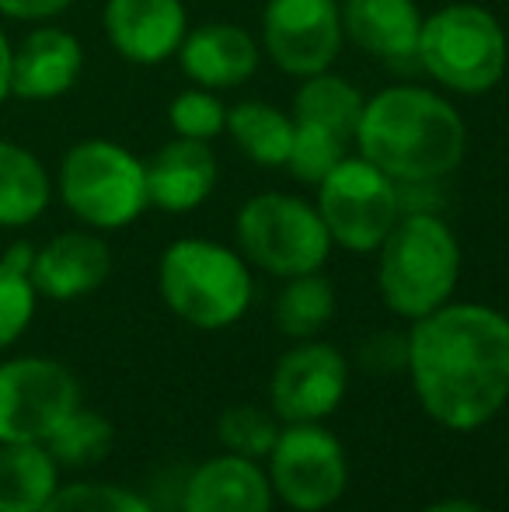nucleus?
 <instances>
[{"mask_svg": "<svg viewBox=\"0 0 509 512\" xmlns=\"http://www.w3.org/2000/svg\"><path fill=\"white\" fill-rule=\"evenodd\" d=\"M363 91L356 88L349 77L325 70V74H314L304 77L293 95V122H307V126H321L328 133L342 136V140L356 143V126H360V115H363Z\"/></svg>", "mask_w": 509, "mask_h": 512, "instance_id": "4be33fe9", "label": "nucleus"}, {"mask_svg": "<svg viewBox=\"0 0 509 512\" xmlns=\"http://www.w3.org/2000/svg\"><path fill=\"white\" fill-rule=\"evenodd\" d=\"M283 429L279 415L272 408L258 405H231L220 411L217 418V439L227 453H238L248 460H265L269 450L276 446V436Z\"/></svg>", "mask_w": 509, "mask_h": 512, "instance_id": "a878e982", "label": "nucleus"}, {"mask_svg": "<svg viewBox=\"0 0 509 512\" xmlns=\"http://www.w3.org/2000/svg\"><path fill=\"white\" fill-rule=\"evenodd\" d=\"M419 512H489V509L478 506V502H471V499H440V502L422 506Z\"/></svg>", "mask_w": 509, "mask_h": 512, "instance_id": "473e14b6", "label": "nucleus"}, {"mask_svg": "<svg viewBox=\"0 0 509 512\" xmlns=\"http://www.w3.org/2000/svg\"><path fill=\"white\" fill-rule=\"evenodd\" d=\"M349 147H353V143L328 133V129L293 122V147H290V157H286V171H290L300 185H318L335 164L346 161Z\"/></svg>", "mask_w": 509, "mask_h": 512, "instance_id": "bb28decb", "label": "nucleus"}, {"mask_svg": "<svg viewBox=\"0 0 509 512\" xmlns=\"http://www.w3.org/2000/svg\"><path fill=\"white\" fill-rule=\"evenodd\" d=\"M415 63L450 95H489L503 84L509 70V39L503 21L489 7L471 0L436 7L422 18Z\"/></svg>", "mask_w": 509, "mask_h": 512, "instance_id": "39448f33", "label": "nucleus"}, {"mask_svg": "<svg viewBox=\"0 0 509 512\" xmlns=\"http://www.w3.org/2000/svg\"><path fill=\"white\" fill-rule=\"evenodd\" d=\"M234 237L245 262L276 279L321 272L335 248L318 206L279 189L245 199L234 216Z\"/></svg>", "mask_w": 509, "mask_h": 512, "instance_id": "0eeeda50", "label": "nucleus"}, {"mask_svg": "<svg viewBox=\"0 0 509 512\" xmlns=\"http://www.w3.org/2000/svg\"><path fill=\"white\" fill-rule=\"evenodd\" d=\"M74 408L81 387L63 363L42 356L0 363V443H46Z\"/></svg>", "mask_w": 509, "mask_h": 512, "instance_id": "9d476101", "label": "nucleus"}, {"mask_svg": "<svg viewBox=\"0 0 509 512\" xmlns=\"http://www.w3.org/2000/svg\"><path fill=\"white\" fill-rule=\"evenodd\" d=\"M272 317H276L279 335L293 338V342L318 338L335 317V286L321 272L283 279V290L272 304Z\"/></svg>", "mask_w": 509, "mask_h": 512, "instance_id": "b1692460", "label": "nucleus"}, {"mask_svg": "<svg viewBox=\"0 0 509 512\" xmlns=\"http://www.w3.org/2000/svg\"><path fill=\"white\" fill-rule=\"evenodd\" d=\"M506 4H509V0H506Z\"/></svg>", "mask_w": 509, "mask_h": 512, "instance_id": "72a5a7b5", "label": "nucleus"}, {"mask_svg": "<svg viewBox=\"0 0 509 512\" xmlns=\"http://www.w3.org/2000/svg\"><path fill=\"white\" fill-rule=\"evenodd\" d=\"M314 189V206L332 234V244L353 255H374L405 213L398 182L360 154H349L335 164Z\"/></svg>", "mask_w": 509, "mask_h": 512, "instance_id": "6e6552de", "label": "nucleus"}, {"mask_svg": "<svg viewBox=\"0 0 509 512\" xmlns=\"http://www.w3.org/2000/svg\"><path fill=\"white\" fill-rule=\"evenodd\" d=\"M227 136L258 168H286L293 147V115L279 105L245 98L227 105Z\"/></svg>", "mask_w": 509, "mask_h": 512, "instance_id": "5701e85b", "label": "nucleus"}, {"mask_svg": "<svg viewBox=\"0 0 509 512\" xmlns=\"http://www.w3.org/2000/svg\"><path fill=\"white\" fill-rule=\"evenodd\" d=\"M405 373L419 408L436 425L482 429L509 401V317L489 304L450 300L412 321Z\"/></svg>", "mask_w": 509, "mask_h": 512, "instance_id": "f257e3e1", "label": "nucleus"}, {"mask_svg": "<svg viewBox=\"0 0 509 512\" xmlns=\"http://www.w3.org/2000/svg\"><path fill=\"white\" fill-rule=\"evenodd\" d=\"M157 290L171 314L199 331L234 328L255 297L245 255L210 237H178L161 251Z\"/></svg>", "mask_w": 509, "mask_h": 512, "instance_id": "20e7f679", "label": "nucleus"}, {"mask_svg": "<svg viewBox=\"0 0 509 512\" xmlns=\"http://www.w3.org/2000/svg\"><path fill=\"white\" fill-rule=\"evenodd\" d=\"M349 363L332 342L304 338L276 359L269 380V408L279 422H325L346 401Z\"/></svg>", "mask_w": 509, "mask_h": 512, "instance_id": "f8f14e48", "label": "nucleus"}, {"mask_svg": "<svg viewBox=\"0 0 509 512\" xmlns=\"http://www.w3.org/2000/svg\"><path fill=\"white\" fill-rule=\"evenodd\" d=\"M60 203L88 230H123L150 209L147 164L123 143L91 136L63 154L53 182Z\"/></svg>", "mask_w": 509, "mask_h": 512, "instance_id": "423d86ee", "label": "nucleus"}, {"mask_svg": "<svg viewBox=\"0 0 509 512\" xmlns=\"http://www.w3.org/2000/svg\"><path fill=\"white\" fill-rule=\"evenodd\" d=\"M112 443H116V429H112L109 418L91 408H74L46 439V450L53 453L60 471L63 467L77 471V467H91L109 457Z\"/></svg>", "mask_w": 509, "mask_h": 512, "instance_id": "393cba45", "label": "nucleus"}, {"mask_svg": "<svg viewBox=\"0 0 509 512\" xmlns=\"http://www.w3.org/2000/svg\"><path fill=\"white\" fill-rule=\"evenodd\" d=\"M262 53L279 74L314 77L339 63L346 46L342 0H265Z\"/></svg>", "mask_w": 509, "mask_h": 512, "instance_id": "9b49d317", "label": "nucleus"}, {"mask_svg": "<svg viewBox=\"0 0 509 512\" xmlns=\"http://www.w3.org/2000/svg\"><path fill=\"white\" fill-rule=\"evenodd\" d=\"M147 196L161 213H192L210 203L220 178V161L206 140L171 136L147 157Z\"/></svg>", "mask_w": 509, "mask_h": 512, "instance_id": "f3484780", "label": "nucleus"}, {"mask_svg": "<svg viewBox=\"0 0 509 512\" xmlns=\"http://www.w3.org/2000/svg\"><path fill=\"white\" fill-rule=\"evenodd\" d=\"M276 502L293 512H325L346 495L349 457L325 422H283L265 457Z\"/></svg>", "mask_w": 509, "mask_h": 512, "instance_id": "1a4fd4ad", "label": "nucleus"}, {"mask_svg": "<svg viewBox=\"0 0 509 512\" xmlns=\"http://www.w3.org/2000/svg\"><path fill=\"white\" fill-rule=\"evenodd\" d=\"M168 126L175 136L185 140H217L227 133V105L220 102L217 91H206L192 84L189 91H178L168 105Z\"/></svg>", "mask_w": 509, "mask_h": 512, "instance_id": "cd10ccee", "label": "nucleus"}, {"mask_svg": "<svg viewBox=\"0 0 509 512\" xmlns=\"http://www.w3.org/2000/svg\"><path fill=\"white\" fill-rule=\"evenodd\" d=\"M60 485L46 443H0V512H42Z\"/></svg>", "mask_w": 509, "mask_h": 512, "instance_id": "412c9836", "label": "nucleus"}, {"mask_svg": "<svg viewBox=\"0 0 509 512\" xmlns=\"http://www.w3.org/2000/svg\"><path fill=\"white\" fill-rule=\"evenodd\" d=\"M102 28L126 63L161 67L175 60L189 32V11L182 0H105Z\"/></svg>", "mask_w": 509, "mask_h": 512, "instance_id": "ddd939ff", "label": "nucleus"}, {"mask_svg": "<svg viewBox=\"0 0 509 512\" xmlns=\"http://www.w3.org/2000/svg\"><path fill=\"white\" fill-rule=\"evenodd\" d=\"M53 175L28 147L0 136V227L35 223L53 203Z\"/></svg>", "mask_w": 509, "mask_h": 512, "instance_id": "aec40b11", "label": "nucleus"}, {"mask_svg": "<svg viewBox=\"0 0 509 512\" xmlns=\"http://www.w3.org/2000/svg\"><path fill=\"white\" fill-rule=\"evenodd\" d=\"M112 272V251L98 230H63L35 248L32 286L39 297L70 304L102 290Z\"/></svg>", "mask_w": 509, "mask_h": 512, "instance_id": "2eb2a0df", "label": "nucleus"}, {"mask_svg": "<svg viewBox=\"0 0 509 512\" xmlns=\"http://www.w3.org/2000/svg\"><path fill=\"white\" fill-rule=\"evenodd\" d=\"M84 74V46L60 25H35L11 49V98L56 102L70 95Z\"/></svg>", "mask_w": 509, "mask_h": 512, "instance_id": "4468645a", "label": "nucleus"}, {"mask_svg": "<svg viewBox=\"0 0 509 512\" xmlns=\"http://www.w3.org/2000/svg\"><path fill=\"white\" fill-rule=\"evenodd\" d=\"M42 512H154V506L140 492L112 481H70Z\"/></svg>", "mask_w": 509, "mask_h": 512, "instance_id": "c85d7f7f", "label": "nucleus"}, {"mask_svg": "<svg viewBox=\"0 0 509 512\" xmlns=\"http://www.w3.org/2000/svg\"><path fill=\"white\" fill-rule=\"evenodd\" d=\"M377 255V290L401 321H419L454 300L461 279V244L436 209L401 213Z\"/></svg>", "mask_w": 509, "mask_h": 512, "instance_id": "7ed1b4c3", "label": "nucleus"}, {"mask_svg": "<svg viewBox=\"0 0 509 512\" xmlns=\"http://www.w3.org/2000/svg\"><path fill=\"white\" fill-rule=\"evenodd\" d=\"M353 147L398 185H440L468 154V126L440 91L391 84L367 98Z\"/></svg>", "mask_w": 509, "mask_h": 512, "instance_id": "f03ea898", "label": "nucleus"}, {"mask_svg": "<svg viewBox=\"0 0 509 512\" xmlns=\"http://www.w3.org/2000/svg\"><path fill=\"white\" fill-rule=\"evenodd\" d=\"M11 49L14 42L7 39L4 25H0V105L11 98Z\"/></svg>", "mask_w": 509, "mask_h": 512, "instance_id": "2f4dec72", "label": "nucleus"}, {"mask_svg": "<svg viewBox=\"0 0 509 512\" xmlns=\"http://www.w3.org/2000/svg\"><path fill=\"white\" fill-rule=\"evenodd\" d=\"M272 485L262 460L217 453L185 478L182 512H272Z\"/></svg>", "mask_w": 509, "mask_h": 512, "instance_id": "a211bd4d", "label": "nucleus"}, {"mask_svg": "<svg viewBox=\"0 0 509 512\" xmlns=\"http://www.w3.org/2000/svg\"><path fill=\"white\" fill-rule=\"evenodd\" d=\"M178 67L196 88L231 91L255 77L262 63V46L248 28L234 21H206L185 32L178 46Z\"/></svg>", "mask_w": 509, "mask_h": 512, "instance_id": "dca6fc26", "label": "nucleus"}, {"mask_svg": "<svg viewBox=\"0 0 509 512\" xmlns=\"http://www.w3.org/2000/svg\"><path fill=\"white\" fill-rule=\"evenodd\" d=\"M35 307H39V293L32 286V276L14 269L0 255V352L11 349L25 335L35 317Z\"/></svg>", "mask_w": 509, "mask_h": 512, "instance_id": "c756f323", "label": "nucleus"}, {"mask_svg": "<svg viewBox=\"0 0 509 512\" xmlns=\"http://www.w3.org/2000/svg\"><path fill=\"white\" fill-rule=\"evenodd\" d=\"M422 18L415 0H342V28L360 53L391 67H405L419 56Z\"/></svg>", "mask_w": 509, "mask_h": 512, "instance_id": "6ab92c4d", "label": "nucleus"}, {"mask_svg": "<svg viewBox=\"0 0 509 512\" xmlns=\"http://www.w3.org/2000/svg\"><path fill=\"white\" fill-rule=\"evenodd\" d=\"M77 0H0V18L21 21V25H46L74 7Z\"/></svg>", "mask_w": 509, "mask_h": 512, "instance_id": "7c9ffc66", "label": "nucleus"}]
</instances>
